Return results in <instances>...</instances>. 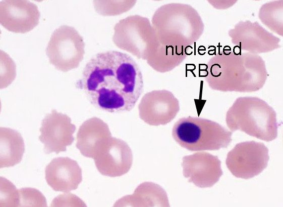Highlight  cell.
<instances>
[{
    "label": "cell",
    "mask_w": 283,
    "mask_h": 207,
    "mask_svg": "<svg viewBox=\"0 0 283 207\" xmlns=\"http://www.w3.org/2000/svg\"><path fill=\"white\" fill-rule=\"evenodd\" d=\"M76 86L94 107L110 113L130 111L144 90L138 63L128 54L116 50L93 56Z\"/></svg>",
    "instance_id": "6da1fadb"
},
{
    "label": "cell",
    "mask_w": 283,
    "mask_h": 207,
    "mask_svg": "<svg viewBox=\"0 0 283 207\" xmlns=\"http://www.w3.org/2000/svg\"><path fill=\"white\" fill-rule=\"evenodd\" d=\"M205 79L209 87L221 92H253L261 89L268 73L258 54L223 51L209 59Z\"/></svg>",
    "instance_id": "7a4b0ae2"
},
{
    "label": "cell",
    "mask_w": 283,
    "mask_h": 207,
    "mask_svg": "<svg viewBox=\"0 0 283 207\" xmlns=\"http://www.w3.org/2000/svg\"><path fill=\"white\" fill-rule=\"evenodd\" d=\"M151 21L157 39L163 46L188 47L199 39L204 28L197 11L180 3L161 6Z\"/></svg>",
    "instance_id": "3957f363"
},
{
    "label": "cell",
    "mask_w": 283,
    "mask_h": 207,
    "mask_svg": "<svg viewBox=\"0 0 283 207\" xmlns=\"http://www.w3.org/2000/svg\"><path fill=\"white\" fill-rule=\"evenodd\" d=\"M225 122L232 132L240 131L266 142L277 137L276 112L258 97L238 98L228 110Z\"/></svg>",
    "instance_id": "277c9868"
},
{
    "label": "cell",
    "mask_w": 283,
    "mask_h": 207,
    "mask_svg": "<svg viewBox=\"0 0 283 207\" xmlns=\"http://www.w3.org/2000/svg\"><path fill=\"white\" fill-rule=\"evenodd\" d=\"M233 132L211 120L189 116L174 124L172 136L181 147L192 151L217 150L227 148Z\"/></svg>",
    "instance_id": "5b68a950"
},
{
    "label": "cell",
    "mask_w": 283,
    "mask_h": 207,
    "mask_svg": "<svg viewBox=\"0 0 283 207\" xmlns=\"http://www.w3.org/2000/svg\"><path fill=\"white\" fill-rule=\"evenodd\" d=\"M84 47L83 37L74 27L62 25L52 33L46 54L56 69L67 72L78 67L83 59Z\"/></svg>",
    "instance_id": "8992f818"
},
{
    "label": "cell",
    "mask_w": 283,
    "mask_h": 207,
    "mask_svg": "<svg viewBox=\"0 0 283 207\" xmlns=\"http://www.w3.org/2000/svg\"><path fill=\"white\" fill-rule=\"evenodd\" d=\"M268 149L262 142L255 141L237 143L227 156L225 163L236 177L252 178L260 174L267 166Z\"/></svg>",
    "instance_id": "52a82bcc"
},
{
    "label": "cell",
    "mask_w": 283,
    "mask_h": 207,
    "mask_svg": "<svg viewBox=\"0 0 283 207\" xmlns=\"http://www.w3.org/2000/svg\"><path fill=\"white\" fill-rule=\"evenodd\" d=\"M93 159L99 172L110 177L127 174L133 162L132 151L128 144L111 137L101 145Z\"/></svg>",
    "instance_id": "ba28073f"
},
{
    "label": "cell",
    "mask_w": 283,
    "mask_h": 207,
    "mask_svg": "<svg viewBox=\"0 0 283 207\" xmlns=\"http://www.w3.org/2000/svg\"><path fill=\"white\" fill-rule=\"evenodd\" d=\"M76 126L66 114L52 110L43 119L39 140L44 145L45 153H59L66 151L67 146L74 141Z\"/></svg>",
    "instance_id": "9c48e42d"
},
{
    "label": "cell",
    "mask_w": 283,
    "mask_h": 207,
    "mask_svg": "<svg viewBox=\"0 0 283 207\" xmlns=\"http://www.w3.org/2000/svg\"><path fill=\"white\" fill-rule=\"evenodd\" d=\"M180 110L179 102L167 90H157L144 95L139 105V116L152 126L164 125L171 121Z\"/></svg>",
    "instance_id": "30bf717a"
},
{
    "label": "cell",
    "mask_w": 283,
    "mask_h": 207,
    "mask_svg": "<svg viewBox=\"0 0 283 207\" xmlns=\"http://www.w3.org/2000/svg\"><path fill=\"white\" fill-rule=\"evenodd\" d=\"M232 42L248 52L258 54L280 48L279 38L267 31L257 22H241L230 30Z\"/></svg>",
    "instance_id": "8fae6325"
},
{
    "label": "cell",
    "mask_w": 283,
    "mask_h": 207,
    "mask_svg": "<svg viewBox=\"0 0 283 207\" xmlns=\"http://www.w3.org/2000/svg\"><path fill=\"white\" fill-rule=\"evenodd\" d=\"M182 166L184 176L200 188L212 187L223 174L218 157L206 152L185 156Z\"/></svg>",
    "instance_id": "7c38bea8"
},
{
    "label": "cell",
    "mask_w": 283,
    "mask_h": 207,
    "mask_svg": "<svg viewBox=\"0 0 283 207\" xmlns=\"http://www.w3.org/2000/svg\"><path fill=\"white\" fill-rule=\"evenodd\" d=\"M37 6L26 0H3L0 3V23L9 31L25 33L39 23Z\"/></svg>",
    "instance_id": "4fadbf2b"
},
{
    "label": "cell",
    "mask_w": 283,
    "mask_h": 207,
    "mask_svg": "<svg viewBox=\"0 0 283 207\" xmlns=\"http://www.w3.org/2000/svg\"><path fill=\"white\" fill-rule=\"evenodd\" d=\"M45 180L54 191L69 192L76 189L82 180L77 162L68 157L53 159L46 167Z\"/></svg>",
    "instance_id": "5bb4252c"
},
{
    "label": "cell",
    "mask_w": 283,
    "mask_h": 207,
    "mask_svg": "<svg viewBox=\"0 0 283 207\" xmlns=\"http://www.w3.org/2000/svg\"><path fill=\"white\" fill-rule=\"evenodd\" d=\"M111 137L107 125L99 118L92 117L80 126L76 147L83 156L93 158L101 145Z\"/></svg>",
    "instance_id": "9a60e30c"
},
{
    "label": "cell",
    "mask_w": 283,
    "mask_h": 207,
    "mask_svg": "<svg viewBox=\"0 0 283 207\" xmlns=\"http://www.w3.org/2000/svg\"><path fill=\"white\" fill-rule=\"evenodd\" d=\"M145 201H147L148 206H169L165 191L160 186L151 182L140 184L134 194L120 199L115 206H145Z\"/></svg>",
    "instance_id": "2e32d148"
},
{
    "label": "cell",
    "mask_w": 283,
    "mask_h": 207,
    "mask_svg": "<svg viewBox=\"0 0 283 207\" xmlns=\"http://www.w3.org/2000/svg\"><path fill=\"white\" fill-rule=\"evenodd\" d=\"M25 146L21 134L7 128L0 129V167H10L22 160Z\"/></svg>",
    "instance_id": "e0dca14e"
},
{
    "label": "cell",
    "mask_w": 283,
    "mask_h": 207,
    "mask_svg": "<svg viewBox=\"0 0 283 207\" xmlns=\"http://www.w3.org/2000/svg\"><path fill=\"white\" fill-rule=\"evenodd\" d=\"M19 203L18 206H46L45 198L38 190L33 188H22L18 190Z\"/></svg>",
    "instance_id": "ac0fdd59"
},
{
    "label": "cell",
    "mask_w": 283,
    "mask_h": 207,
    "mask_svg": "<svg viewBox=\"0 0 283 207\" xmlns=\"http://www.w3.org/2000/svg\"><path fill=\"white\" fill-rule=\"evenodd\" d=\"M3 179L5 185H1V206H18L19 195L18 190L12 183Z\"/></svg>",
    "instance_id": "d6986e66"
}]
</instances>
